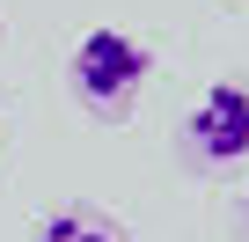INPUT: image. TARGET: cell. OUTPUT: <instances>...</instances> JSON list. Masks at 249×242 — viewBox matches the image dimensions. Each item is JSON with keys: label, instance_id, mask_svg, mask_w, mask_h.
I'll list each match as a JSON object with an SVG mask.
<instances>
[{"label": "cell", "instance_id": "6da1fadb", "mask_svg": "<svg viewBox=\"0 0 249 242\" xmlns=\"http://www.w3.org/2000/svg\"><path fill=\"white\" fill-rule=\"evenodd\" d=\"M147 44L140 37H124V30H88L81 44H73V59H66V81H73V95L95 110V117H124L140 103V81H147Z\"/></svg>", "mask_w": 249, "mask_h": 242}, {"label": "cell", "instance_id": "7a4b0ae2", "mask_svg": "<svg viewBox=\"0 0 249 242\" xmlns=\"http://www.w3.org/2000/svg\"><path fill=\"white\" fill-rule=\"evenodd\" d=\"M249 154V88L242 81H213L198 95V110L183 117V162L191 169H227Z\"/></svg>", "mask_w": 249, "mask_h": 242}, {"label": "cell", "instance_id": "3957f363", "mask_svg": "<svg viewBox=\"0 0 249 242\" xmlns=\"http://www.w3.org/2000/svg\"><path fill=\"white\" fill-rule=\"evenodd\" d=\"M37 242H124V227L88 213V205H59V213L37 220Z\"/></svg>", "mask_w": 249, "mask_h": 242}, {"label": "cell", "instance_id": "277c9868", "mask_svg": "<svg viewBox=\"0 0 249 242\" xmlns=\"http://www.w3.org/2000/svg\"><path fill=\"white\" fill-rule=\"evenodd\" d=\"M242 227H249V191H242Z\"/></svg>", "mask_w": 249, "mask_h": 242}]
</instances>
